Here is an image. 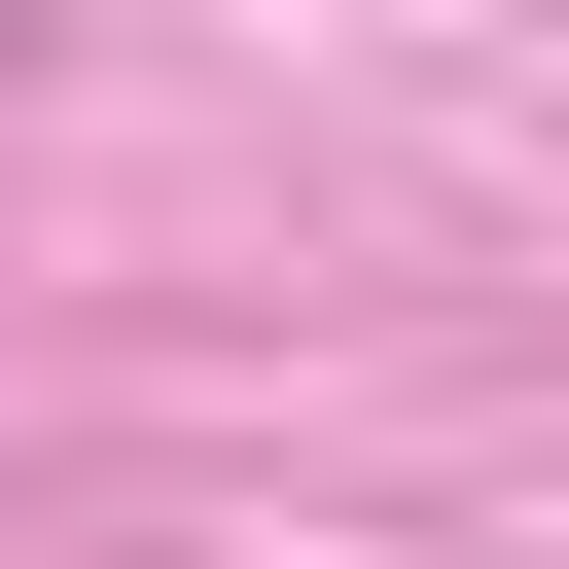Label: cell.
<instances>
[{
	"label": "cell",
	"mask_w": 569,
	"mask_h": 569,
	"mask_svg": "<svg viewBox=\"0 0 569 569\" xmlns=\"http://www.w3.org/2000/svg\"><path fill=\"white\" fill-rule=\"evenodd\" d=\"M0 36H36V0H0Z\"/></svg>",
	"instance_id": "6da1fadb"
}]
</instances>
